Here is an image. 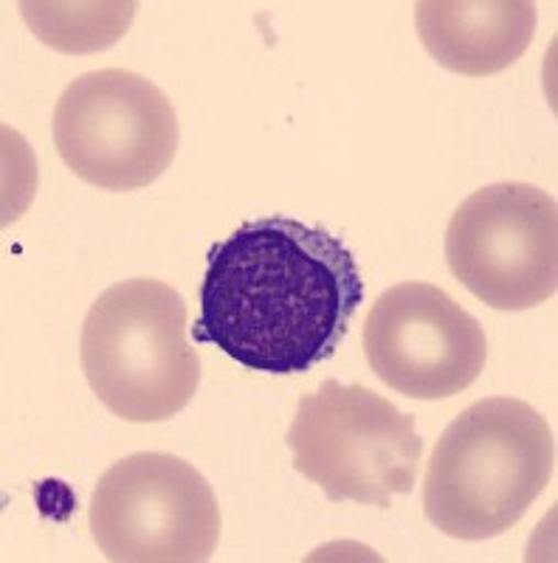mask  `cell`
Listing matches in <instances>:
<instances>
[{"mask_svg": "<svg viewBox=\"0 0 558 563\" xmlns=\"http://www.w3.org/2000/svg\"><path fill=\"white\" fill-rule=\"evenodd\" d=\"M195 339L265 375L333 358L364 301L353 251L319 225L271 214L212 245Z\"/></svg>", "mask_w": 558, "mask_h": 563, "instance_id": "cell-1", "label": "cell"}, {"mask_svg": "<svg viewBox=\"0 0 558 563\" xmlns=\"http://www.w3.org/2000/svg\"><path fill=\"white\" fill-rule=\"evenodd\" d=\"M556 471V437L516 397H485L446 426L424 479L431 525L460 541L514 530Z\"/></svg>", "mask_w": 558, "mask_h": 563, "instance_id": "cell-2", "label": "cell"}, {"mask_svg": "<svg viewBox=\"0 0 558 563\" xmlns=\"http://www.w3.org/2000/svg\"><path fill=\"white\" fill-rule=\"evenodd\" d=\"M94 395L128 422H161L193 404L200 361L186 339V305L158 279H128L105 290L79 339Z\"/></svg>", "mask_w": 558, "mask_h": 563, "instance_id": "cell-3", "label": "cell"}, {"mask_svg": "<svg viewBox=\"0 0 558 563\" xmlns=\"http://www.w3.org/2000/svg\"><path fill=\"white\" fill-rule=\"evenodd\" d=\"M285 442L296 471L333 505L390 507L392 496L412 493L424 460L415 415L366 386L339 380H325L302 397Z\"/></svg>", "mask_w": 558, "mask_h": 563, "instance_id": "cell-4", "label": "cell"}, {"mask_svg": "<svg viewBox=\"0 0 558 563\" xmlns=\"http://www.w3.org/2000/svg\"><path fill=\"white\" fill-rule=\"evenodd\" d=\"M52 133L59 158L77 178L108 192H133L173 164L178 115L150 79L102 68L63 90Z\"/></svg>", "mask_w": 558, "mask_h": 563, "instance_id": "cell-5", "label": "cell"}, {"mask_svg": "<svg viewBox=\"0 0 558 563\" xmlns=\"http://www.w3.org/2000/svg\"><path fill=\"white\" fill-rule=\"evenodd\" d=\"M88 525L108 561L200 563L218 550L220 507L189 462L147 451L105 471Z\"/></svg>", "mask_w": 558, "mask_h": 563, "instance_id": "cell-6", "label": "cell"}, {"mask_svg": "<svg viewBox=\"0 0 558 563\" xmlns=\"http://www.w3.org/2000/svg\"><path fill=\"white\" fill-rule=\"evenodd\" d=\"M446 260L469 294L519 313L558 288V206L539 186L507 180L462 200L446 229Z\"/></svg>", "mask_w": 558, "mask_h": 563, "instance_id": "cell-7", "label": "cell"}, {"mask_svg": "<svg viewBox=\"0 0 558 563\" xmlns=\"http://www.w3.org/2000/svg\"><path fill=\"white\" fill-rule=\"evenodd\" d=\"M364 355L381 384L412 400H446L480 378L482 324L429 282H401L379 296L364 324Z\"/></svg>", "mask_w": 558, "mask_h": 563, "instance_id": "cell-8", "label": "cell"}, {"mask_svg": "<svg viewBox=\"0 0 558 563\" xmlns=\"http://www.w3.org/2000/svg\"><path fill=\"white\" fill-rule=\"evenodd\" d=\"M415 26L426 52L462 77H491L511 68L536 34L530 0H424Z\"/></svg>", "mask_w": 558, "mask_h": 563, "instance_id": "cell-9", "label": "cell"}, {"mask_svg": "<svg viewBox=\"0 0 558 563\" xmlns=\"http://www.w3.org/2000/svg\"><path fill=\"white\" fill-rule=\"evenodd\" d=\"M20 12L57 52H99L124 37L135 3H20Z\"/></svg>", "mask_w": 558, "mask_h": 563, "instance_id": "cell-10", "label": "cell"}]
</instances>
